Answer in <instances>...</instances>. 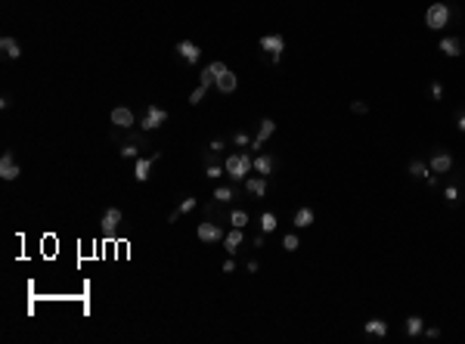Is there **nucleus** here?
<instances>
[{
  "label": "nucleus",
  "instance_id": "31",
  "mask_svg": "<svg viewBox=\"0 0 465 344\" xmlns=\"http://www.w3.org/2000/svg\"><path fill=\"white\" fill-rule=\"evenodd\" d=\"M199 84H202V87H211V84H214V74L208 71V65H205V68H202V74H199Z\"/></svg>",
  "mask_w": 465,
  "mask_h": 344
},
{
  "label": "nucleus",
  "instance_id": "14",
  "mask_svg": "<svg viewBox=\"0 0 465 344\" xmlns=\"http://www.w3.org/2000/svg\"><path fill=\"white\" fill-rule=\"evenodd\" d=\"M124 220V214H121V208H109L106 214H102V229L106 233H115L118 229V223Z\"/></svg>",
  "mask_w": 465,
  "mask_h": 344
},
{
  "label": "nucleus",
  "instance_id": "20",
  "mask_svg": "<svg viewBox=\"0 0 465 344\" xmlns=\"http://www.w3.org/2000/svg\"><path fill=\"white\" fill-rule=\"evenodd\" d=\"M366 335L369 338H384L387 335V323L384 320H369L366 323Z\"/></svg>",
  "mask_w": 465,
  "mask_h": 344
},
{
  "label": "nucleus",
  "instance_id": "18",
  "mask_svg": "<svg viewBox=\"0 0 465 344\" xmlns=\"http://www.w3.org/2000/svg\"><path fill=\"white\" fill-rule=\"evenodd\" d=\"M0 50H4L7 59H19L22 56V47H19V41H13V37H4V41H0Z\"/></svg>",
  "mask_w": 465,
  "mask_h": 344
},
{
  "label": "nucleus",
  "instance_id": "29",
  "mask_svg": "<svg viewBox=\"0 0 465 344\" xmlns=\"http://www.w3.org/2000/svg\"><path fill=\"white\" fill-rule=\"evenodd\" d=\"M298 245H301V239H298L295 233H289V236L282 239V248H286V251H298Z\"/></svg>",
  "mask_w": 465,
  "mask_h": 344
},
{
  "label": "nucleus",
  "instance_id": "23",
  "mask_svg": "<svg viewBox=\"0 0 465 344\" xmlns=\"http://www.w3.org/2000/svg\"><path fill=\"white\" fill-rule=\"evenodd\" d=\"M229 199H236V189H232V186H217V189H214V202H217V205H223V202H229Z\"/></svg>",
  "mask_w": 465,
  "mask_h": 344
},
{
  "label": "nucleus",
  "instance_id": "25",
  "mask_svg": "<svg viewBox=\"0 0 465 344\" xmlns=\"http://www.w3.org/2000/svg\"><path fill=\"white\" fill-rule=\"evenodd\" d=\"M444 202H447V205H456V202H459V186H456V183H447V186H444Z\"/></svg>",
  "mask_w": 465,
  "mask_h": 344
},
{
  "label": "nucleus",
  "instance_id": "22",
  "mask_svg": "<svg viewBox=\"0 0 465 344\" xmlns=\"http://www.w3.org/2000/svg\"><path fill=\"white\" fill-rule=\"evenodd\" d=\"M422 332H425V320H422V316H409V320H406V335L416 338V335H422Z\"/></svg>",
  "mask_w": 465,
  "mask_h": 344
},
{
  "label": "nucleus",
  "instance_id": "33",
  "mask_svg": "<svg viewBox=\"0 0 465 344\" xmlns=\"http://www.w3.org/2000/svg\"><path fill=\"white\" fill-rule=\"evenodd\" d=\"M208 71L214 74V81H217V78H220V74L226 71V65H223V62H211V65H208Z\"/></svg>",
  "mask_w": 465,
  "mask_h": 344
},
{
  "label": "nucleus",
  "instance_id": "27",
  "mask_svg": "<svg viewBox=\"0 0 465 344\" xmlns=\"http://www.w3.org/2000/svg\"><path fill=\"white\" fill-rule=\"evenodd\" d=\"M229 223H232V226H239V229H245L248 214H245V211H232V214H229Z\"/></svg>",
  "mask_w": 465,
  "mask_h": 344
},
{
  "label": "nucleus",
  "instance_id": "38",
  "mask_svg": "<svg viewBox=\"0 0 465 344\" xmlns=\"http://www.w3.org/2000/svg\"><path fill=\"white\" fill-rule=\"evenodd\" d=\"M425 335H428V338H441V329H434V326H431V329H425Z\"/></svg>",
  "mask_w": 465,
  "mask_h": 344
},
{
  "label": "nucleus",
  "instance_id": "12",
  "mask_svg": "<svg viewBox=\"0 0 465 344\" xmlns=\"http://www.w3.org/2000/svg\"><path fill=\"white\" fill-rule=\"evenodd\" d=\"M242 242H245V229H239V226H232V233L223 236V248H226L229 254H236V251L242 248Z\"/></svg>",
  "mask_w": 465,
  "mask_h": 344
},
{
  "label": "nucleus",
  "instance_id": "34",
  "mask_svg": "<svg viewBox=\"0 0 465 344\" xmlns=\"http://www.w3.org/2000/svg\"><path fill=\"white\" fill-rule=\"evenodd\" d=\"M232 143H236V146H251V137H248L245 130H239L236 137H232Z\"/></svg>",
  "mask_w": 465,
  "mask_h": 344
},
{
  "label": "nucleus",
  "instance_id": "19",
  "mask_svg": "<svg viewBox=\"0 0 465 344\" xmlns=\"http://www.w3.org/2000/svg\"><path fill=\"white\" fill-rule=\"evenodd\" d=\"M314 217H317V214H314V208H298L292 223H295L298 229H304V226H310V223H314Z\"/></svg>",
  "mask_w": 465,
  "mask_h": 344
},
{
  "label": "nucleus",
  "instance_id": "10",
  "mask_svg": "<svg viewBox=\"0 0 465 344\" xmlns=\"http://www.w3.org/2000/svg\"><path fill=\"white\" fill-rule=\"evenodd\" d=\"M444 56H450V59H456V56H462L465 53V44L459 41V37H441V47H437Z\"/></svg>",
  "mask_w": 465,
  "mask_h": 344
},
{
  "label": "nucleus",
  "instance_id": "6",
  "mask_svg": "<svg viewBox=\"0 0 465 344\" xmlns=\"http://www.w3.org/2000/svg\"><path fill=\"white\" fill-rule=\"evenodd\" d=\"M257 44H261V50H267L270 56H282V50H286V37H282V34H264Z\"/></svg>",
  "mask_w": 465,
  "mask_h": 344
},
{
  "label": "nucleus",
  "instance_id": "16",
  "mask_svg": "<svg viewBox=\"0 0 465 344\" xmlns=\"http://www.w3.org/2000/svg\"><path fill=\"white\" fill-rule=\"evenodd\" d=\"M273 168H276V162L270 158V155H264V152H257V155H254V171H257L261 177H270V174H273Z\"/></svg>",
  "mask_w": 465,
  "mask_h": 344
},
{
  "label": "nucleus",
  "instance_id": "36",
  "mask_svg": "<svg viewBox=\"0 0 465 344\" xmlns=\"http://www.w3.org/2000/svg\"><path fill=\"white\" fill-rule=\"evenodd\" d=\"M351 112H357V115H366V112H369V105L357 99V102H351Z\"/></svg>",
  "mask_w": 465,
  "mask_h": 344
},
{
  "label": "nucleus",
  "instance_id": "4",
  "mask_svg": "<svg viewBox=\"0 0 465 344\" xmlns=\"http://www.w3.org/2000/svg\"><path fill=\"white\" fill-rule=\"evenodd\" d=\"M273 134H276V121H273V118H264V121H261V130H257V137L251 140V152H254V155H257L261 149H264V143H267L270 137H273Z\"/></svg>",
  "mask_w": 465,
  "mask_h": 344
},
{
  "label": "nucleus",
  "instance_id": "1",
  "mask_svg": "<svg viewBox=\"0 0 465 344\" xmlns=\"http://www.w3.org/2000/svg\"><path fill=\"white\" fill-rule=\"evenodd\" d=\"M223 168H226V177H229L232 183H245L248 171L254 168V158L248 155V152H236V155H226Z\"/></svg>",
  "mask_w": 465,
  "mask_h": 344
},
{
  "label": "nucleus",
  "instance_id": "35",
  "mask_svg": "<svg viewBox=\"0 0 465 344\" xmlns=\"http://www.w3.org/2000/svg\"><path fill=\"white\" fill-rule=\"evenodd\" d=\"M431 96H434V99H444V84H441V81L431 84Z\"/></svg>",
  "mask_w": 465,
  "mask_h": 344
},
{
  "label": "nucleus",
  "instance_id": "40",
  "mask_svg": "<svg viewBox=\"0 0 465 344\" xmlns=\"http://www.w3.org/2000/svg\"><path fill=\"white\" fill-rule=\"evenodd\" d=\"M208 149H211V152H220V149H223V140H214V143H211Z\"/></svg>",
  "mask_w": 465,
  "mask_h": 344
},
{
  "label": "nucleus",
  "instance_id": "5",
  "mask_svg": "<svg viewBox=\"0 0 465 344\" xmlns=\"http://www.w3.org/2000/svg\"><path fill=\"white\" fill-rule=\"evenodd\" d=\"M428 168H431V174H450V171H453V155L437 149L434 155L428 158Z\"/></svg>",
  "mask_w": 465,
  "mask_h": 344
},
{
  "label": "nucleus",
  "instance_id": "37",
  "mask_svg": "<svg viewBox=\"0 0 465 344\" xmlns=\"http://www.w3.org/2000/svg\"><path fill=\"white\" fill-rule=\"evenodd\" d=\"M232 270H236V260H232V257L223 260V273H232Z\"/></svg>",
  "mask_w": 465,
  "mask_h": 344
},
{
  "label": "nucleus",
  "instance_id": "24",
  "mask_svg": "<svg viewBox=\"0 0 465 344\" xmlns=\"http://www.w3.org/2000/svg\"><path fill=\"white\" fill-rule=\"evenodd\" d=\"M409 174H412V177H428L431 168L425 165V162H419V158H412V162H409Z\"/></svg>",
  "mask_w": 465,
  "mask_h": 344
},
{
  "label": "nucleus",
  "instance_id": "2",
  "mask_svg": "<svg viewBox=\"0 0 465 344\" xmlns=\"http://www.w3.org/2000/svg\"><path fill=\"white\" fill-rule=\"evenodd\" d=\"M450 19H453V13H450V7H447V4H431L428 10H425V25H428L431 31L447 28V25H450Z\"/></svg>",
  "mask_w": 465,
  "mask_h": 344
},
{
  "label": "nucleus",
  "instance_id": "30",
  "mask_svg": "<svg viewBox=\"0 0 465 344\" xmlns=\"http://www.w3.org/2000/svg\"><path fill=\"white\" fill-rule=\"evenodd\" d=\"M205 93H208V87H202V84H199L196 90H192V93H189V102H192V105H199V102L205 99Z\"/></svg>",
  "mask_w": 465,
  "mask_h": 344
},
{
  "label": "nucleus",
  "instance_id": "7",
  "mask_svg": "<svg viewBox=\"0 0 465 344\" xmlns=\"http://www.w3.org/2000/svg\"><path fill=\"white\" fill-rule=\"evenodd\" d=\"M112 124L124 130V127H134L137 118H134V112H131L127 105H115V109H112Z\"/></svg>",
  "mask_w": 465,
  "mask_h": 344
},
{
  "label": "nucleus",
  "instance_id": "28",
  "mask_svg": "<svg viewBox=\"0 0 465 344\" xmlns=\"http://www.w3.org/2000/svg\"><path fill=\"white\" fill-rule=\"evenodd\" d=\"M223 174H226V168H220V165H208V168H205V177H208V180H217V177H223Z\"/></svg>",
  "mask_w": 465,
  "mask_h": 344
},
{
  "label": "nucleus",
  "instance_id": "13",
  "mask_svg": "<svg viewBox=\"0 0 465 344\" xmlns=\"http://www.w3.org/2000/svg\"><path fill=\"white\" fill-rule=\"evenodd\" d=\"M245 193L254 199L267 196V177H245Z\"/></svg>",
  "mask_w": 465,
  "mask_h": 344
},
{
  "label": "nucleus",
  "instance_id": "39",
  "mask_svg": "<svg viewBox=\"0 0 465 344\" xmlns=\"http://www.w3.org/2000/svg\"><path fill=\"white\" fill-rule=\"evenodd\" d=\"M456 127H459V130L465 134V112H462V115H459V118H456Z\"/></svg>",
  "mask_w": 465,
  "mask_h": 344
},
{
  "label": "nucleus",
  "instance_id": "8",
  "mask_svg": "<svg viewBox=\"0 0 465 344\" xmlns=\"http://www.w3.org/2000/svg\"><path fill=\"white\" fill-rule=\"evenodd\" d=\"M19 174H22V168L16 165L13 152H4V158H0V177L4 180H19Z\"/></svg>",
  "mask_w": 465,
  "mask_h": 344
},
{
  "label": "nucleus",
  "instance_id": "3",
  "mask_svg": "<svg viewBox=\"0 0 465 344\" xmlns=\"http://www.w3.org/2000/svg\"><path fill=\"white\" fill-rule=\"evenodd\" d=\"M165 121H168V112H165L162 105H146V115H143L140 127H143V130H155V127H162Z\"/></svg>",
  "mask_w": 465,
  "mask_h": 344
},
{
  "label": "nucleus",
  "instance_id": "15",
  "mask_svg": "<svg viewBox=\"0 0 465 344\" xmlns=\"http://www.w3.org/2000/svg\"><path fill=\"white\" fill-rule=\"evenodd\" d=\"M177 53H180L186 62H199V59H202V50L192 44V41H180V44H177Z\"/></svg>",
  "mask_w": 465,
  "mask_h": 344
},
{
  "label": "nucleus",
  "instance_id": "11",
  "mask_svg": "<svg viewBox=\"0 0 465 344\" xmlns=\"http://www.w3.org/2000/svg\"><path fill=\"white\" fill-rule=\"evenodd\" d=\"M155 162H159V152H155V155H149V158H143V155H140V158H137V165H134V177H137L140 183H146V180H149V171H152V165H155Z\"/></svg>",
  "mask_w": 465,
  "mask_h": 344
},
{
  "label": "nucleus",
  "instance_id": "21",
  "mask_svg": "<svg viewBox=\"0 0 465 344\" xmlns=\"http://www.w3.org/2000/svg\"><path fill=\"white\" fill-rule=\"evenodd\" d=\"M276 226H279V220H276V214H273V211H264V214H261V229H264V236L276 233Z\"/></svg>",
  "mask_w": 465,
  "mask_h": 344
},
{
  "label": "nucleus",
  "instance_id": "32",
  "mask_svg": "<svg viewBox=\"0 0 465 344\" xmlns=\"http://www.w3.org/2000/svg\"><path fill=\"white\" fill-rule=\"evenodd\" d=\"M192 208H196V199H183V202L177 205V211H180V214H189Z\"/></svg>",
  "mask_w": 465,
  "mask_h": 344
},
{
  "label": "nucleus",
  "instance_id": "9",
  "mask_svg": "<svg viewBox=\"0 0 465 344\" xmlns=\"http://www.w3.org/2000/svg\"><path fill=\"white\" fill-rule=\"evenodd\" d=\"M220 239H223V229L214 220L199 223V242H220Z\"/></svg>",
  "mask_w": 465,
  "mask_h": 344
},
{
  "label": "nucleus",
  "instance_id": "17",
  "mask_svg": "<svg viewBox=\"0 0 465 344\" xmlns=\"http://www.w3.org/2000/svg\"><path fill=\"white\" fill-rule=\"evenodd\" d=\"M214 84H217V90H220V93H232V90H236V84H239V78H236V74H232V71L226 68V71L220 74V78H217Z\"/></svg>",
  "mask_w": 465,
  "mask_h": 344
},
{
  "label": "nucleus",
  "instance_id": "26",
  "mask_svg": "<svg viewBox=\"0 0 465 344\" xmlns=\"http://www.w3.org/2000/svg\"><path fill=\"white\" fill-rule=\"evenodd\" d=\"M121 155H124V158H140V146H137V140H131V143H124V146H121Z\"/></svg>",
  "mask_w": 465,
  "mask_h": 344
}]
</instances>
